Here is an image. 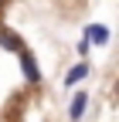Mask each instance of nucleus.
Listing matches in <instances>:
<instances>
[{
  "instance_id": "nucleus-4",
  "label": "nucleus",
  "mask_w": 119,
  "mask_h": 122,
  "mask_svg": "<svg viewBox=\"0 0 119 122\" xmlns=\"http://www.w3.org/2000/svg\"><path fill=\"white\" fill-rule=\"evenodd\" d=\"M85 37H88V44H95V48H106V44L112 41V30L106 24H88L85 27Z\"/></svg>"
},
{
  "instance_id": "nucleus-2",
  "label": "nucleus",
  "mask_w": 119,
  "mask_h": 122,
  "mask_svg": "<svg viewBox=\"0 0 119 122\" xmlns=\"http://www.w3.org/2000/svg\"><path fill=\"white\" fill-rule=\"evenodd\" d=\"M88 75H92V65H88V61H78V65H71V68L65 71V81H61V85H65V88H75L78 81L88 78Z\"/></svg>"
},
{
  "instance_id": "nucleus-3",
  "label": "nucleus",
  "mask_w": 119,
  "mask_h": 122,
  "mask_svg": "<svg viewBox=\"0 0 119 122\" xmlns=\"http://www.w3.org/2000/svg\"><path fill=\"white\" fill-rule=\"evenodd\" d=\"M88 92H75V95H71V102H68V119L71 122H82V115L88 112Z\"/></svg>"
},
{
  "instance_id": "nucleus-6",
  "label": "nucleus",
  "mask_w": 119,
  "mask_h": 122,
  "mask_svg": "<svg viewBox=\"0 0 119 122\" xmlns=\"http://www.w3.org/2000/svg\"><path fill=\"white\" fill-rule=\"evenodd\" d=\"M75 51H78V58H82V61L88 58V51H92V44H88V37H85V34H82V41L75 44Z\"/></svg>"
},
{
  "instance_id": "nucleus-7",
  "label": "nucleus",
  "mask_w": 119,
  "mask_h": 122,
  "mask_svg": "<svg viewBox=\"0 0 119 122\" xmlns=\"http://www.w3.org/2000/svg\"><path fill=\"white\" fill-rule=\"evenodd\" d=\"M0 4H7V0H0Z\"/></svg>"
},
{
  "instance_id": "nucleus-1",
  "label": "nucleus",
  "mask_w": 119,
  "mask_h": 122,
  "mask_svg": "<svg viewBox=\"0 0 119 122\" xmlns=\"http://www.w3.org/2000/svg\"><path fill=\"white\" fill-rule=\"evenodd\" d=\"M17 58H21V75H24V81L27 85H41V65H38V58L31 54V51H17Z\"/></svg>"
},
{
  "instance_id": "nucleus-5",
  "label": "nucleus",
  "mask_w": 119,
  "mask_h": 122,
  "mask_svg": "<svg viewBox=\"0 0 119 122\" xmlns=\"http://www.w3.org/2000/svg\"><path fill=\"white\" fill-rule=\"evenodd\" d=\"M0 48H4V51H14V54H17V51H24V48H27V44L21 41V34H17V30H10V27L4 24V27H0Z\"/></svg>"
}]
</instances>
